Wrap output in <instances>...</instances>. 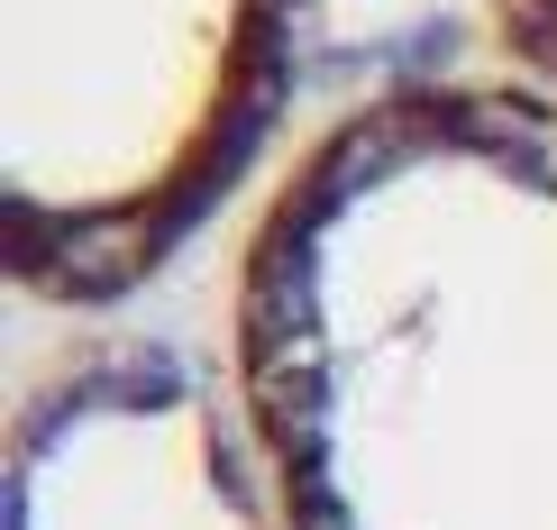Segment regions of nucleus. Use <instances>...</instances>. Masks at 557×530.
<instances>
[{"label": "nucleus", "mask_w": 557, "mask_h": 530, "mask_svg": "<svg viewBox=\"0 0 557 530\" xmlns=\"http://www.w3.org/2000/svg\"><path fill=\"white\" fill-rule=\"evenodd\" d=\"M228 403L284 530H557V91L421 74L238 229Z\"/></svg>", "instance_id": "nucleus-1"}, {"label": "nucleus", "mask_w": 557, "mask_h": 530, "mask_svg": "<svg viewBox=\"0 0 557 530\" xmlns=\"http://www.w3.org/2000/svg\"><path fill=\"white\" fill-rule=\"evenodd\" d=\"M301 0H0V229L28 303L174 266L284 120Z\"/></svg>", "instance_id": "nucleus-2"}, {"label": "nucleus", "mask_w": 557, "mask_h": 530, "mask_svg": "<svg viewBox=\"0 0 557 530\" xmlns=\"http://www.w3.org/2000/svg\"><path fill=\"white\" fill-rule=\"evenodd\" d=\"M10 530H284L247 440L174 348L120 338L28 403Z\"/></svg>", "instance_id": "nucleus-3"}, {"label": "nucleus", "mask_w": 557, "mask_h": 530, "mask_svg": "<svg viewBox=\"0 0 557 530\" xmlns=\"http://www.w3.org/2000/svg\"><path fill=\"white\" fill-rule=\"evenodd\" d=\"M494 37L512 56V74L557 91V0H494Z\"/></svg>", "instance_id": "nucleus-4"}]
</instances>
